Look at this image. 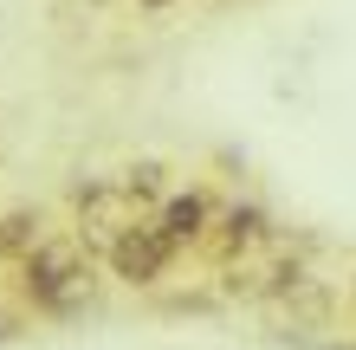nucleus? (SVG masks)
<instances>
[{"label":"nucleus","instance_id":"39448f33","mask_svg":"<svg viewBox=\"0 0 356 350\" xmlns=\"http://www.w3.org/2000/svg\"><path fill=\"white\" fill-rule=\"evenodd\" d=\"M156 234L175 246V253H188V246H201L207 228H214V195L207 189H175V195H162L156 201Z\"/></svg>","mask_w":356,"mask_h":350},{"label":"nucleus","instance_id":"f257e3e1","mask_svg":"<svg viewBox=\"0 0 356 350\" xmlns=\"http://www.w3.org/2000/svg\"><path fill=\"white\" fill-rule=\"evenodd\" d=\"M13 273H19V299H26L33 312H46V318L85 312L91 292H97V253H91L72 228H65V234L46 228V240H39Z\"/></svg>","mask_w":356,"mask_h":350},{"label":"nucleus","instance_id":"7ed1b4c3","mask_svg":"<svg viewBox=\"0 0 356 350\" xmlns=\"http://www.w3.org/2000/svg\"><path fill=\"white\" fill-rule=\"evenodd\" d=\"M266 240H272L266 208L259 201H234V208H214V228H207L201 253L214 260V273H220V266H234L240 253H253V246H266Z\"/></svg>","mask_w":356,"mask_h":350},{"label":"nucleus","instance_id":"1a4fd4ad","mask_svg":"<svg viewBox=\"0 0 356 350\" xmlns=\"http://www.w3.org/2000/svg\"><path fill=\"white\" fill-rule=\"evenodd\" d=\"M318 350H356V344H318Z\"/></svg>","mask_w":356,"mask_h":350},{"label":"nucleus","instance_id":"423d86ee","mask_svg":"<svg viewBox=\"0 0 356 350\" xmlns=\"http://www.w3.org/2000/svg\"><path fill=\"white\" fill-rule=\"evenodd\" d=\"M39 240H46V221H39V208H13V214H0V260H7V266H19Z\"/></svg>","mask_w":356,"mask_h":350},{"label":"nucleus","instance_id":"6e6552de","mask_svg":"<svg viewBox=\"0 0 356 350\" xmlns=\"http://www.w3.org/2000/svg\"><path fill=\"white\" fill-rule=\"evenodd\" d=\"M0 337H13V318H7V312H0Z\"/></svg>","mask_w":356,"mask_h":350},{"label":"nucleus","instance_id":"f03ea898","mask_svg":"<svg viewBox=\"0 0 356 350\" xmlns=\"http://www.w3.org/2000/svg\"><path fill=\"white\" fill-rule=\"evenodd\" d=\"M136 221H149V208L123 189V182H91L85 195H78V240L91 246V253H111V246L136 228Z\"/></svg>","mask_w":356,"mask_h":350},{"label":"nucleus","instance_id":"0eeeda50","mask_svg":"<svg viewBox=\"0 0 356 350\" xmlns=\"http://www.w3.org/2000/svg\"><path fill=\"white\" fill-rule=\"evenodd\" d=\"M136 7H149V13H162V7H175V0H136Z\"/></svg>","mask_w":356,"mask_h":350},{"label":"nucleus","instance_id":"20e7f679","mask_svg":"<svg viewBox=\"0 0 356 350\" xmlns=\"http://www.w3.org/2000/svg\"><path fill=\"white\" fill-rule=\"evenodd\" d=\"M175 260H181V253H175V246L156 234V221H136V228L123 234V240L111 246V253H104V266H111V273H117L123 285H156V279L169 273Z\"/></svg>","mask_w":356,"mask_h":350}]
</instances>
